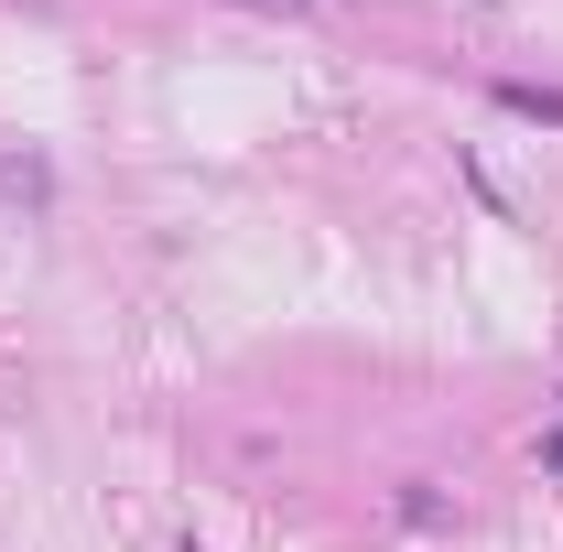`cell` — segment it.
Masks as SVG:
<instances>
[{"label": "cell", "mask_w": 563, "mask_h": 552, "mask_svg": "<svg viewBox=\"0 0 563 552\" xmlns=\"http://www.w3.org/2000/svg\"><path fill=\"white\" fill-rule=\"evenodd\" d=\"M498 109H509V120H542V131H563V87H531V76H498Z\"/></svg>", "instance_id": "cell-1"}, {"label": "cell", "mask_w": 563, "mask_h": 552, "mask_svg": "<svg viewBox=\"0 0 563 552\" xmlns=\"http://www.w3.org/2000/svg\"><path fill=\"white\" fill-rule=\"evenodd\" d=\"M261 11H314V0H261Z\"/></svg>", "instance_id": "cell-2"}]
</instances>
